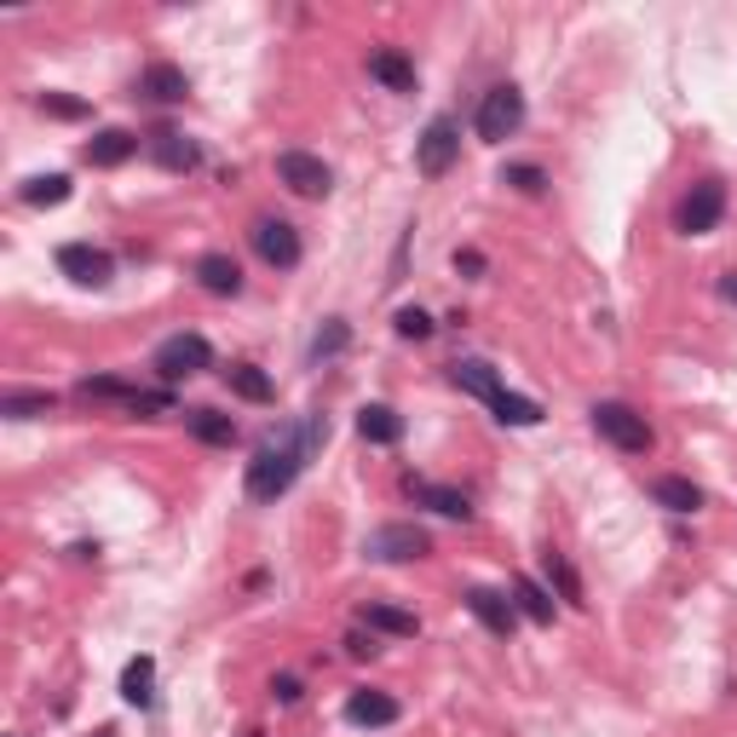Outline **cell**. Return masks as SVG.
<instances>
[{
  "label": "cell",
  "instance_id": "6da1fadb",
  "mask_svg": "<svg viewBox=\"0 0 737 737\" xmlns=\"http://www.w3.org/2000/svg\"><path fill=\"white\" fill-rule=\"evenodd\" d=\"M328 439V421L323 415H306L299 426H288V432H277L272 444H259L254 450V461H248V495L254 501H277V495H288V484L306 473V461L317 455V444Z\"/></svg>",
  "mask_w": 737,
  "mask_h": 737
},
{
  "label": "cell",
  "instance_id": "7a4b0ae2",
  "mask_svg": "<svg viewBox=\"0 0 737 737\" xmlns=\"http://www.w3.org/2000/svg\"><path fill=\"white\" fill-rule=\"evenodd\" d=\"M588 415H593V432H599V439L617 444L622 455H651L657 432H651V421H646L640 410H628V404H593Z\"/></svg>",
  "mask_w": 737,
  "mask_h": 737
},
{
  "label": "cell",
  "instance_id": "3957f363",
  "mask_svg": "<svg viewBox=\"0 0 737 737\" xmlns=\"http://www.w3.org/2000/svg\"><path fill=\"white\" fill-rule=\"evenodd\" d=\"M720 219H726V185L720 179H697L680 196V208H675V230H680V237H709Z\"/></svg>",
  "mask_w": 737,
  "mask_h": 737
},
{
  "label": "cell",
  "instance_id": "277c9868",
  "mask_svg": "<svg viewBox=\"0 0 737 737\" xmlns=\"http://www.w3.org/2000/svg\"><path fill=\"white\" fill-rule=\"evenodd\" d=\"M150 363H156L161 381H190V375H203V368L214 363V346L203 341V334H167Z\"/></svg>",
  "mask_w": 737,
  "mask_h": 737
},
{
  "label": "cell",
  "instance_id": "5b68a950",
  "mask_svg": "<svg viewBox=\"0 0 737 737\" xmlns=\"http://www.w3.org/2000/svg\"><path fill=\"white\" fill-rule=\"evenodd\" d=\"M519 121H524V92L513 81L490 87L484 105H479V139L484 145H501V139H513V132H519Z\"/></svg>",
  "mask_w": 737,
  "mask_h": 737
},
{
  "label": "cell",
  "instance_id": "8992f818",
  "mask_svg": "<svg viewBox=\"0 0 737 737\" xmlns=\"http://www.w3.org/2000/svg\"><path fill=\"white\" fill-rule=\"evenodd\" d=\"M455 156H461V127H455V116H432L426 132L415 139V167H421L426 179H444L450 167H455Z\"/></svg>",
  "mask_w": 737,
  "mask_h": 737
},
{
  "label": "cell",
  "instance_id": "52a82bcc",
  "mask_svg": "<svg viewBox=\"0 0 737 737\" xmlns=\"http://www.w3.org/2000/svg\"><path fill=\"white\" fill-rule=\"evenodd\" d=\"M426 548H432V535L421 524H381V530H368V542H363V553L381 559V564H410Z\"/></svg>",
  "mask_w": 737,
  "mask_h": 737
},
{
  "label": "cell",
  "instance_id": "ba28073f",
  "mask_svg": "<svg viewBox=\"0 0 737 737\" xmlns=\"http://www.w3.org/2000/svg\"><path fill=\"white\" fill-rule=\"evenodd\" d=\"M277 179H283L294 196H312V203L334 190L328 161H323V156H312V150H283V156H277Z\"/></svg>",
  "mask_w": 737,
  "mask_h": 737
},
{
  "label": "cell",
  "instance_id": "9c48e42d",
  "mask_svg": "<svg viewBox=\"0 0 737 737\" xmlns=\"http://www.w3.org/2000/svg\"><path fill=\"white\" fill-rule=\"evenodd\" d=\"M248 237H254V254H259L265 265H277V272H294V265H299V230H294L288 219H272V214H265V219H254Z\"/></svg>",
  "mask_w": 737,
  "mask_h": 737
},
{
  "label": "cell",
  "instance_id": "30bf717a",
  "mask_svg": "<svg viewBox=\"0 0 737 737\" xmlns=\"http://www.w3.org/2000/svg\"><path fill=\"white\" fill-rule=\"evenodd\" d=\"M58 272L70 283H81V288H105L116 277V259L105 248H92V243H63L58 248Z\"/></svg>",
  "mask_w": 737,
  "mask_h": 737
},
{
  "label": "cell",
  "instance_id": "8fae6325",
  "mask_svg": "<svg viewBox=\"0 0 737 737\" xmlns=\"http://www.w3.org/2000/svg\"><path fill=\"white\" fill-rule=\"evenodd\" d=\"M461 599H466V611H473V617L495 633V640H513V628H519V606H513L508 593H495V588H466Z\"/></svg>",
  "mask_w": 737,
  "mask_h": 737
},
{
  "label": "cell",
  "instance_id": "7c38bea8",
  "mask_svg": "<svg viewBox=\"0 0 737 737\" xmlns=\"http://www.w3.org/2000/svg\"><path fill=\"white\" fill-rule=\"evenodd\" d=\"M139 92L150 98V105H185V98H190V76L179 70V63H150V70L139 76Z\"/></svg>",
  "mask_w": 737,
  "mask_h": 737
},
{
  "label": "cell",
  "instance_id": "4fadbf2b",
  "mask_svg": "<svg viewBox=\"0 0 737 737\" xmlns=\"http://www.w3.org/2000/svg\"><path fill=\"white\" fill-rule=\"evenodd\" d=\"M150 156H156V167H167V174H190V167L203 161L196 139H185V132H174V127L150 132Z\"/></svg>",
  "mask_w": 737,
  "mask_h": 737
},
{
  "label": "cell",
  "instance_id": "5bb4252c",
  "mask_svg": "<svg viewBox=\"0 0 737 737\" xmlns=\"http://www.w3.org/2000/svg\"><path fill=\"white\" fill-rule=\"evenodd\" d=\"M397 715H404V709H397V697H386V691H352L346 697V720L352 726H397Z\"/></svg>",
  "mask_w": 737,
  "mask_h": 737
},
{
  "label": "cell",
  "instance_id": "9a60e30c",
  "mask_svg": "<svg viewBox=\"0 0 737 737\" xmlns=\"http://www.w3.org/2000/svg\"><path fill=\"white\" fill-rule=\"evenodd\" d=\"M196 283L208 294H219V299H230V294H243V265L230 254H203L196 259Z\"/></svg>",
  "mask_w": 737,
  "mask_h": 737
},
{
  "label": "cell",
  "instance_id": "2e32d148",
  "mask_svg": "<svg viewBox=\"0 0 737 737\" xmlns=\"http://www.w3.org/2000/svg\"><path fill=\"white\" fill-rule=\"evenodd\" d=\"M410 495L421 501V508H432L439 519H473V501H466L461 490H450V484H426V479H410Z\"/></svg>",
  "mask_w": 737,
  "mask_h": 737
},
{
  "label": "cell",
  "instance_id": "e0dca14e",
  "mask_svg": "<svg viewBox=\"0 0 737 737\" xmlns=\"http://www.w3.org/2000/svg\"><path fill=\"white\" fill-rule=\"evenodd\" d=\"M368 76H375L386 92H415V63L397 52V47H381V52H368Z\"/></svg>",
  "mask_w": 737,
  "mask_h": 737
},
{
  "label": "cell",
  "instance_id": "ac0fdd59",
  "mask_svg": "<svg viewBox=\"0 0 737 737\" xmlns=\"http://www.w3.org/2000/svg\"><path fill=\"white\" fill-rule=\"evenodd\" d=\"M357 432H363V444H397L404 439V415H397L392 404H363L357 410Z\"/></svg>",
  "mask_w": 737,
  "mask_h": 737
},
{
  "label": "cell",
  "instance_id": "d6986e66",
  "mask_svg": "<svg viewBox=\"0 0 737 737\" xmlns=\"http://www.w3.org/2000/svg\"><path fill=\"white\" fill-rule=\"evenodd\" d=\"M450 381H455L461 392L484 397V404H490L495 392H508V386H501V375H495V368H490L484 357H461V363H450Z\"/></svg>",
  "mask_w": 737,
  "mask_h": 737
},
{
  "label": "cell",
  "instance_id": "ffe728a7",
  "mask_svg": "<svg viewBox=\"0 0 737 737\" xmlns=\"http://www.w3.org/2000/svg\"><path fill=\"white\" fill-rule=\"evenodd\" d=\"M132 150H139V139H132L127 127H105V132H92V139H87V161L92 167H121Z\"/></svg>",
  "mask_w": 737,
  "mask_h": 737
},
{
  "label": "cell",
  "instance_id": "44dd1931",
  "mask_svg": "<svg viewBox=\"0 0 737 737\" xmlns=\"http://www.w3.org/2000/svg\"><path fill=\"white\" fill-rule=\"evenodd\" d=\"M651 501H657V508H668V513H697L702 508V490L691 479L662 473V479H651Z\"/></svg>",
  "mask_w": 737,
  "mask_h": 737
},
{
  "label": "cell",
  "instance_id": "7402d4cb",
  "mask_svg": "<svg viewBox=\"0 0 737 737\" xmlns=\"http://www.w3.org/2000/svg\"><path fill=\"white\" fill-rule=\"evenodd\" d=\"M363 628L368 633H392V640H415L421 617L415 611H397V606H363Z\"/></svg>",
  "mask_w": 737,
  "mask_h": 737
},
{
  "label": "cell",
  "instance_id": "603a6c76",
  "mask_svg": "<svg viewBox=\"0 0 737 737\" xmlns=\"http://www.w3.org/2000/svg\"><path fill=\"white\" fill-rule=\"evenodd\" d=\"M121 697L132 702V709H150L156 702V657H132L121 668Z\"/></svg>",
  "mask_w": 737,
  "mask_h": 737
},
{
  "label": "cell",
  "instance_id": "cb8c5ba5",
  "mask_svg": "<svg viewBox=\"0 0 737 737\" xmlns=\"http://www.w3.org/2000/svg\"><path fill=\"white\" fill-rule=\"evenodd\" d=\"M185 426H190L203 444H214V450H230V444H237V421L219 415V410H185Z\"/></svg>",
  "mask_w": 737,
  "mask_h": 737
},
{
  "label": "cell",
  "instance_id": "d4e9b609",
  "mask_svg": "<svg viewBox=\"0 0 737 737\" xmlns=\"http://www.w3.org/2000/svg\"><path fill=\"white\" fill-rule=\"evenodd\" d=\"M225 381H230V392H237V397H248V404H272V397H277L272 375H265V368H254V363H230Z\"/></svg>",
  "mask_w": 737,
  "mask_h": 737
},
{
  "label": "cell",
  "instance_id": "484cf974",
  "mask_svg": "<svg viewBox=\"0 0 737 737\" xmlns=\"http://www.w3.org/2000/svg\"><path fill=\"white\" fill-rule=\"evenodd\" d=\"M513 606H519V617L542 622V628L553 622V593L535 582V577H519V582H513Z\"/></svg>",
  "mask_w": 737,
  "mask_h": 737
},
{
  "label": "cell",
  "instance_id": "4316f807",
  "mask_svg": "<svg viewBox=\"0 0 737 737\" xmlns=\"http://www.w3.org/2000/svg\"><path fill=\"white\" fill-rule=\"evenodd\" d=\"M490 415L501 426H535V421H542V404H535V397H519V392H495L490 397Z\"/></svg>",
  "mask_w": 737,
  "mask_h": 737
},
{
  "label": "cell",
  "instance_id": "83f0119b",
  "mask_svg": "<svg viewBox=\"0 0 737 737\" xmlns=\"http://www.w3.org/2000/svg\"><path fill=\"white\" fill-rule=\"evenodd\" d=\"M18 196L29 208H58V203H70V179L63 174H36V179H23Z\"/></svg>",
  "mask_w": 737,
  "mask_h": 737
},
{
  "label": "cell",
  "instance_id": "f1b7e54d",
  "mask_svg": "<svg viewBox=\"0 0 737 737\" xmlns=\"http://www.w3.org/2000/svg\"><path fill=\"white\" fill-rule=\"evenodd\" d=\"M47 410H52V392H7L0 397V415L7 421H36Z\"/></svg>",
  "mask_w": 737,
  "mask_h": 737
},
{
  "label": "cell",
  "instance_id": "f546056e",
  "mask_svg": "<svg viewBox=\"0 0 737 737\" xmlns=\"http://www.w3.org/2000/svg\"><path fill=\"white\" fill-rule=\"evenodd\" d=\"M346 341H352V328H346L341 317H328V323L317 328V341H312V363H328V357H341V352H346Z\"/></svg>",
  "mask_w": 737,
  "mask_h": 737
},
{
  "label": "cell",
  "instance_id": "4dcf8cb0",
  "mask_svg": "<svg viewBox=\"0 0 737 737\" xmlns=\"http://www.w3.org/2000/svg\"><path fill=\"white\" fill-rule=\"evenodd\" d=\"M81 397H110V404L132 410V397H139V386H127V381H116V375H92V381H81Z\"/></svg>",
  "mask_w": 737,
  "mask_h": 737
},
{
  "label": "cell",
  "instance_id": "1f68e13d",
  "mask_svg": "<svg viewBox=\"0 0 737 737\" xmlns=\"http://www.w3.org/2000/svg\"><path fill=\"white\" fill-rule=\"evenodd\" d=\"M501 185H513V190H524V196H542L548 190V174L535 161H513L508 174H501Z\"/></svg>",
  "mask_w": 737,
  "mask_h": 737
},
{
  "label": "cell",
  "instance_id": "d6a6232c",
  "mask_svg": "<svg viewBox=\"0 0 737 737\" xmlns=\"http://www.w3.org/2000/svg\"><path fill=\"white\" fill-rule=\"evenodd\" d=\"M542 564H548V577L559 582V593L571 599V606H588V599H582V582H577V571L564 564V553H542Z\"/></svg>",
  "mask_w": 737,
  "mask_h": 737
},
{
  "label": "cell",
  "instance_id": "836d02e7",
  "mask_svg": "<svg viewBox=\"0 0 737 737\" xmlns=\"http://www.w3.org/2000/svg\"><path fill=\"white\" fill-rule=\"evenodd\" d=\"M41 110L58 116V121H81L87 116V98H70V92H41Z\"/></svg>",
  "mask_w": 737,
  "mask_h": 737
},
{
  "label": "cell",
  "instance_id": "e575fe53",
  "mask_svg": "<svg viewBox=\"0 0 737 737\" xmlns=\"http://www.w3.org/2000/svg\"><path fill=\"white\" fill-rule=\"evenodd\" d=\"M392 323H397V334H404V341H426V334H432V317H426L421 306H404Z\"/></svg>",
  "mask_w": 737,
  "mask_h": 737
},
{
  "label": "cell",
  "instance_id": "d590c367",
  "mask_svg": "<svg viewBox=\"0 0 737 737\" xmlns=\"http://www.w3.org/2000/svg\"><path fill=\"white\" fill-rule=\"evenodd\" d=\"M455 272H461V277H479V272H484V254H479V248H455Z\"/></svg>",
  "mask_w": 737,
  "mask_h": 737
},
{
  "label": "cell",
  "instance_id": "8d00e7d4",
  "mask_svg": "<svg viewBox=\"0 0 737 737\" xmlns=\"http://www.w3.org/2000/svg\"><path fill=\"white\" fill-rule=\"evenodd\" d=\"M272 697H277V702H299V680H294V675H277V680H272Z\"/></svg>",
  "mask_w": 737,
  "mask_h": 737
},
{
  "label": "cell",
  "instance_id": "74e56055",
  "mask_svg": "<svg viewBox=\"0 0 737 737\" xmlns=\"http://www.w3.org/2000/svg\"><path fill=\"white\" fill-rule=\"evenodd\" d=\"M346 651L352 657H375L381 646H375V633H346Z\"/></svg>",
  "mask_w": 737,
  "mask_h": 737
},
{
  "label": "cell",
  "instance_id": "f35d334b",
  "mask_svg": "<svg viewBox=\"0 0 737 737\" xmlns=\"http://www.w3.org/2000/svg\"><path fill=\"white\" fill-rule=\"evenodd\" d=\"M720 299H726V306H737V272L720 277Z\"/></svg>",
  "mask_w": 737,
  "mask_h": 737
},
{
  "label": "cell",
  "instance_id": "ab89813d",
  "mask_svg": "<svg viewBox=\"0 0 737 737\" xmlns=\"http://www.w3.org/2000/svg\"><path fill=\"white\" fill-rule=\"evenodd\" d=\"M92 737H116V726H98V731H92Z\"/></svg>",
  "mask_w": 737,
  "mask_h": 737
}]
</instances>
